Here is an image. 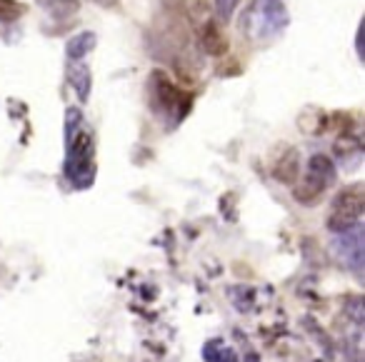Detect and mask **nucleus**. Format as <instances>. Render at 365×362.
<instances>
[{
    "label": "nucleus",
    "instance_id": "obj_1",
    "mask_svg": "<svg viewBox=\"0 0 365 362\" xmlns=\"http://www.w3.org/2000/svg\"><path fill=\"white\" fill-rule=\"evenodd\" d=\"M288 28V11L280 0H253L243 16V33L253 43L263 46Z\"/></svg>",
    "mask_w": 365,
    "mask_h": 362
},
{
    "label": "nucleus",
    "instance_id": "obj_2",
    "mask_svg": "<svg viewBox=\"0 0 365 362\" xmlns=\"http://www.w3.org/2000/svg\"><path fill=\"white\" fill-rule=\"evenodd\" d=\"M298 185L293 187V195L300 205H315L323 197V192L335 182V165L328 155L318 152L308 160L305 175L295 180Z\"/></svg>",
    "mask_w": 365,
    "mask_h": 362
},
{
    "label": "nucleus",
    "instance_id": "obj_3",
    "mask_svg": "<svg viewBox=\"0 0 365 362\" xmlns=\"http://www.w3.org/2000/svg\"><path fill=\"white\" fill-rule=\"evenodd\" d=\"M150 98L153 105L173 120H180L190 110V95H185L163 71L150 73Z\"/></svg>",
    "mask_w": 365,
    "mask_h": 362
},
{
    "label": "nucleus",
    "instance_id": "obj_4",
    "mask_svg": "<svg viewBox=\"0 0 365 362\" xmlns=\"http://www.w3.org/2000/svg\"><path fill=\"white\" fill-rule=\"evenodd\" d=\"M365 207V190L363 185H350L345 190H340L333 200L330 207V217H328V227L335 232L350 230V227L358 225L360 215H363Z\"/></svg>",
    "mask_w": 365,
    "mask_h": 362
},
{
    "label": "nucleus",
    "instance_id": "obj_5",
    "mask_svg": "<svg viewBox=\"0 0 365 362\" xmlns=\"http://www.w3.org/2000/svg\"><path fill=\"white\" fill-rule=\"evenodd\" d=\"M93 143L88 133H78L71 143H68V160H66V175L76 180V185H88V172H93Z\"/></svg>",
    "mask_w": 365,
    "mask_h": 362
},
{
    "label": "nucleus",
    "instance_id": "obj_6",
    "mask_svg": "<svg viewBox=\"0 0 365 362\" xmlns=\"http://www.w3.org/2000/svg\"><path fill=\"white\" fill-rule=\"evenodd\" d=\"M273 177L283 185H295V180L300 177V152L295 148H288L278 157V162L273 165Z\"/></svg>",
    "mask_w": 365,
    "mask_h": 362
},
{
    "label": "nucleus",
    "instance_id": "obj_7",
    "mask_svg": "<svg viewBox=\"0 0 365 362\" xmlns=\"http://www.w3.org/2000/svg\"><path fill=\"white\" fill-rule=\"evenodd\" d=\"M200 46H203V51L213 58L223 56V53L228 51V41H225L223 31H220V26L215 21L200 23Z\"/></svg>",
    "mask_w": 365,
    "mask_h": 362
},
{
    "label": "nucleus",
    "instance_id": "obj_8",
    "mask_svg": "<svg viewBox=\"0 0 365 362\" xmlns=\"http://www.w3.org/2000/svg\"><path fill=\"white\" fill-rule=\"evenodd\" d=\"M338 250L345 255V260H350V265L358 267L363 260V242H360V230L358 225L343 230V237H338Z\"/></svg>",
    "mask_w": 365,
    "mask_h": 362
},
{
    "label": "nucleus",
    "instance_id": "obj_9",
    "mask_svg": "<svg viewBox=\"0 0 365 362\" xmlns=\"http://www.w3.org/2000/svg\"><path fill=\"white\" fill-rule=\"evenodd\" d=\"M325 128H328V115L320 108L310 105L298 115V130L305 135H320V133H325Z\"/></svg>",
    "mask_w": 365,
    "mask_h": 362
},
{
    "label": "nucleus",
    "instance_id": "obj_10",
    "mask_svg": "<svg viewBox=\"0 0 365 362\" xmlns=\"http://www.w3.org/2000/svg\"><path fill=\"white\" fill-rule=\"evenodd\" d=\"M68 81H71V86L76 88V95L81 98V103H88V98H91V81H93L88 66L73 63V66L68 68Z\"/></svg>",
    "mask_w": 365,
    "mask_h": 362
},
{
    "label": "nucleus",
    "instance_id": "obj_11",
    "mask_svg": "<svg viewBox=\"0 0 365 362\" xmlns=\"http://www.w3.org/2000/svg\"><path fill=\"white\" fill-rule=\"evenodd\" d=\"M96 33H78L76 38H71L66 46V53L71 61H81V58H86L88 53L96 48Z\"/></svg>",
    "mask_w": 365,
    "mask_h": 362
},
{
    "label": "nucleus",
    "instance_id": "obj_12",
    "mask_svg": "<svg viewBox=\"0 0 365 362\" xmlns=\"http://www.w3.org/2000/svg\"><path fill=\"white\" fill-rule=\"evenodd\" d=\"M38 3H41L43 11L51 13V16L58 18V21H66V18L76 16L78 8H81L78 0H38Z\"/></svg>",
    "mask_w": 365,
    "mask_h": 362
},
{
    "label": "nucleus",
    "instance_id": "obj_13",
    "mask_svg": "<svg viewBox=\"0 0 365 362\" xmlns=\"http://www.w3.org/2000/svg\"><path fill=\"white\" fill-rule=\"evenodd\" d=\"M23 16V6L18 0H0V23H13Z\"/></svg>",
    "mask_w": 365,
    "mask_h": 362
},
{
    "label": "nucleus",
    "instance_id": "obj_14",
    "mask_svg": "<svg viewBox=\"0 0 365 362\" xmlns=\"http://www.w3.org/2000/svg\"><path fill=\"white\" fill-rule=\"evenodd\" d=\"M81 120H83L81 110H78V108H68V110H66V143H71L73 138L78 135Z\"/></svg>",
    "mask_w": 365,
    "mask_h": 362
},
{
    "label": "nucleus",
    "instance_id": "obj_15",
    "mask_svg": "<svg viewBox=\"0 0 365 362\" xmlns=\"http://www.w3.org/2000/svg\"><path fill=\"white\" fill-rule=\"evenodd\" d=\"M240 0H215V16H218L220 23H228L233 18L235 8H238Z\"/></svg>",
    "mask_w": 365,
    "mask_h": 362
},
{
    "label": "nucleus",
    "instance_id": "obj_16",
    "mask_svg": "<svg viewBox=\"0 0 365 362\" xmlns=\"http://www.w3.org/2000/svg\"><path fill=\"white\" fill-rule=\"evenodd\" d=\"M245 362H258V355H248L245 357Z\"/></svg>",
    "mask_w": 365,
    "mask_h": 362
}]
</instances>
